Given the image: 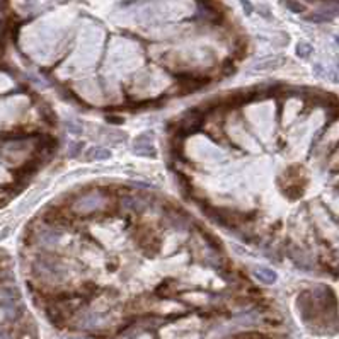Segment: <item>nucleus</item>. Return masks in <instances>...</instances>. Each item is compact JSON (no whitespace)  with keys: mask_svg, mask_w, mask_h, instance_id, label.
Wrapping results in <instances>:
<instances>
[{"mask_svg":"<svg viewBox=\"0 0 339 339\" xmlns=\"http://www.w3.org/2000/svg\"><path fill=\"white\" fill-rule=\"evenodd\" d=\"M101 206V195L98 193H89L82 196L80 200H77V203L74 205L75 211L79 213H90V211L98 210Z\"/></svg>","mask_w":339,"mask_h":339,"instance_id":"obj_1","label":"nucleus"},{"mask_svg":"<svg viewBox=\"0 0 339 339\" xmlns=\"http://www.w3.org/2000/svg\"><path fill=\"white\" fill-rule=\"evenodd\" d=\"M133 152H135L136 155H143V157H155L154 141H152V133H143V135H140L138 138L135 140Z\"/></svg>","mask_w":339,"mask_h":339,"instance_id":"obj_2","label":"nucleus"},{"mask_svg":"<svg viewBox=\"0 0 339 339\" xmlns=\"http://www.w3.org/2000/svg\"><path fill=\"white\" fill-rule=\"evenodd\" d=\"M252 275L256 276L257 281L264 283V285H273V283L278 280L276 273L270 270V268H264V266H256L254 271H252Z\"/></svg>","mask_w":339,"mask_h":339,"instance_id":"obj_3","label":"nucleus"},{"mask_svg":"<svg viewBox=\"0 0 339 339\" xmlns=\"http://www.w3.org/2000/svg\"><path fill=\"white\" fill-rule=\"evenodd\" d=\"M111 157V152L108 149H103V147H90L85 154V159L87 160H108Z\"/></svg>","mask_w":339,"mask_h":339,"instance_id":"obj_4","label":"nucleus"},{"mask_svg":"<svg viewBox=\"0 0 339 339\" xmlns=\"http://www.w3.org/2000/svg\"><path fill=\"white\" fill-rule=\"evenodd\" d=\"M293 257V262L298 266V268H302V270H312V261H310V257H308L307 254H303L302 251H293V254H292Z\"/></svg>","mask_w":339,"mask_h":339,"instance_id":"obj_5","label":"nucleus"},{"mask_svg":"<svg viewBox=\"0 0 339 339\" xmlns=\"http://www.w3.org/2000/svg\"><path fill=\"white\" fill-rule=\"evenodd\" d=\"M60 237H62L60 235V232L46 229V230H43L41 234H39V240H41L44 246H55V244H58Z\"/></svg>","mask_w":339,"mask_h":339,"instance_id":"obj_6","label":"nucleus"},{"mask_svg":"<svg viewBox=\"0 0 339 339\" xmlns=\"http://www.w3.org/2000/svg\"><path fill=\"white\" fill-rule=\"evenodd\" d=\"M281 63V58H266L261 60L254 65V70H268V68H275Z\"/></svg>","mask_w":339,"mask_h":339,"instance_id":"obj_7","label":"nucleus"},{"mask_svg":"<svg viewBox=\"0 0 339 339\" xmlns=\"http://www.w3.org/2000/svg\"><path fill=\"white\" fill-rule=\"evenodd\" d=\"M123 206L128 210H133V211H141L145 208V205L141 203L138 198H133V196H130V198H125L123 200Z\"/></svg>","mask_w":339,"mask_h":339,"instance_id":"obj_8","label":"nucleus"},{"mask_svg":"<svg viewBox=\"0 0 339 339\" xmlns=\"http://www.w3.org/2000/svg\"><path fill=\"white\" fill-rule=\"evenodd\" d=\"M310 53H313V48L308 43H298L297 44V55L300 58H307L310 57Z\"/></svg>","mask_w":339,"mask_h":339,"instance_id":"obj_9","label":"nucleus"},{"mask_svg":"<svg viewBox=\"0 0 339 339\" xmlns=\"http://www.w3.org/2000/svg\"><path fill=\"white\" fill-rule=\"evenodd\" d=\"M324 7H326V11H322V12H324V14H327L329 17H332V16H339V4H336V2L324 4Z\"/></svg>","mask_w":339,"mask_h":339,"instance_id":"obj_10","label":"nucleus"},{"mask_svg":"<svg viewBox=\"0 0 339 339\" xmlns=\"http://www.w3.org/2000/svg\"><path fill=\"white\" fill-rule=\"evenodd\" d=\"M331 19H332V17H329L327 14H324V12H317V14H313V16L308 17V21L317 22V24H322V22H329V21H331Z\"/></svg>","mask_w":339,"mask_h":339,"instance_id":"obj_11","label":"nucleus"},{"mask_svg":"<svg viewBox=\"0 0 339 339\" xmlns=\"http://www.w3.org/2000/svg\"><path fill=\"white\" fill-rule=\"evenodd\" d=\"M80 324H82V327H95V326H98V317L90 316V313H89L87 317H82Z\"/></svg>","mask_w":339,"mask_h":339,"instance_id":"obj_12","label":"nucleus"},{"mask_svg":"<svg viewBox=\"0 0 339 339\" xmlns=\"http://www.w3.org/2000/svg\"><path fill=\"white\" fill-rule=\"evenodd\" d=\"M67 130L74 135H80L82 133V126L77 125L75 121H67Z\"/></svg>","mask_w":339,"mask_h":339,"instance_id":"obj_13","label":"nucleus"},{"mask_svg":"<svg viewBox=\"0 0 339 339\" xmlns=\"http://www.w3.org/2000/svg\"><path fill=\"white\" fill-rule=\"evenodd\" d=\"M286 6V9H290V11H293L295 14H300V12H303V4H297V2H286L285 4Z\"/></svg>","mask_w":339,"mask_h":339,"instance_id":"obj_14","label":"nucleus"},{"mask_svg":"<svg viewBox=\"0 0 339 339\" xmlns=\"http://www.w3.org/2000/svg\"><path fill=\"white\" fill-rule=\"evenodd\" d=\"M79 147H80V143H75V145H74V150H70V155H72V157H75V155H77L79 152H80V149H79Z\"/></svg>","mask_w":339,"mask_h":339,"instance_id":"obj_15","label":"nucleus"},{"mask_svg":"<svg viewBox=\"0 0 339 339\" xmlns=\"http://www.w3.org/2000/svg\"><path fill=\"white\" fill-rule=\"evenodd\" d=\"M242 7L246 9V11H247V14H251V12H249L251 9H252V6H251V4H247V2H242Z\"/></svg>","mask_w":339,"mask_h":339,"instance_id":"obj_16","label":"nucleus"},{"mask_svg":"<svg viewBox=\"0 0 339 339\" xmlns=\"http://www.w3.org/2000/svg\"><path fill=\"white\" fill-rule=\"evenodd\" d=\"M0 339H11L7 336V334H4V332H0Z\"/></svg>","mask_w":339,"mask_h":339,"instance_id":"obj_17","label":"nucleus"},{"mask_svg":"<svg viewBox=\"0 0 339 339\" xmlns=\"http://www.w3.org/2000/svg\"><path fill=\"white\" fill-rule=\"evenodd\" d=\"M336 43L339 44V36H336Z\"/></svg>","mask_w":339,"mask_h":339,"instance_id":"obj_18","label":"nucleus"},{"mask_svg":"<svg viewBox=\"0 0 339 339\" xmlns=\"http://www.w3.org/2000/svg\"><path fill=\"white\" fill-rule=\"evenodd\" d=\"M75 339H87V337H75Z\"/></svg>","mask_w":339,"mask_h":339,"instance_id":"obj_19","label":"nucleus"},{"mask_svg":"<svg viewBox=\"0 0 339 339\" xmlns=\"http://www.w3.org/2000/svg\"><path fill=\"white\" fill-rule=\"evenodd\" d=\"M337 257H339V249H337Z\"/></svg>","mask_w":339,"mask_h":339,"instance_id":"obj_20","label":"nucleus"}]
</instances>
